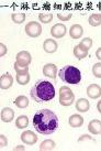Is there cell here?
<instances>
[{
    "mask_svg": "<svg viewBox=\"0 0 101 151\" xmlns=\"http://www.w3.org/2000/svg\"><path fill=\"white\" fill-rule=\"evenodd\" d=\"M25 33L30 38H38L42 34V27L38 21H30L25 25Z\"/></svg>",
    "mask_w": 101,
    "mask_h": 151,
    "instance_id": "5b68a950",
    "label": "cell"
},
{
    "mask_svg": "<svg viewBox=\"0 0 101 151\" xmlns=\"http://www.w3.org/2000/svg\"><path fill=\"white\" fill-rule=\"evenodd\" d=\"M20 139L22 140V142L25 145H29V146H33L38 142V136L31 130H24L21 134Z\"/></svg>",
    "mask_w": 101,
    "mask_h": 151,
    "instance_id": "8992f818",
    "label": "cell"
},
{
    "mask_svg": "<svg viewBox=\"0 0 101 151\" xmlns=\"http://www.w3.org/2000/svg\"><path fill=\"white\" fill-rule=\"evenodd\" d=\"M75 103V94L67 86H62L59 88V104L62 106H72Z\"/></svg>",
    "mask_w": 101,
    "mask_h": 151,
    "instance_id": "277c9868",
    "label": "cell"
},
{
    "mask_svg": "<svg viewBox=\"0 0 101 151\" xmlns=\"http://www.w3.org/2000/svg\"><path fill=\"white\" fill-rule=\"evenodd\" d=\"M43 75L48 77V78H56L57 75V67L53 63H47L43 67Z\"/></svg>",
    "mask_w": 101,
    "mask_h": 151,
    "instance_id": "9c48e42d",
    "label": "cell"
},
{
    "mask_svg": "<svg viewBox=\"0 0 101 151\" xmlns=\"http://www.w3.org/2000/svg\"><path fill=\"white\" fill-rule=\"evenodd\" d=\"M67 32V28L66 25L63 23H57L54 24L51 29V34L53 35V38L55 39H62L65 37V34Z\"/></svg>",
    "mask_w": 101,
    "mask_h": 151,
    "instance_id": "52a82bcc",
    "label": "cell"
},
{
    "mask_svg": "<svg viewBox=\"0 0 101 151\" xmlns=\"http://www.w3.org/2000/svg\"><path fill=\"white\" fill-rule=\"evenodd\" d=\"M33 127L38 134L48 136L58 129V117L50 109H41L33 117Z\"/></svg>",
    "mask_w": 101,
    "mask_h": 151,
    "instance_id": "6da1fadb",
    "label": "cell"
},
{
    "mask_svg": "<svg viewBox=\"0 0 101 151\" xmlns=\"http://www.w3.org/2000/svg\"><path fill=\"white\" fill-rule=\"evenodd\" d=\"M83 34H84V28L80 24H73L70 27V29H69V35H70V38L77 40V39L81 38Z\"/></svg>",
    "mask_w": 101,
    "mask_h": 151,
    "instance_id": "9a60e30c",
    "label": "cell"
},
{
    "mask_svg": "<svg viewBox=\"0 0 101 151\" xmlns=\"http://www.w3.org/2000/svg\"><path fill=\"white\" fill-rule=\"evenodd\" d=\"M97 109H98V111L101 114V101H98V104H97Z\"/></svg>",
    "mask_w": 101,
    "mask_h": 151,
    "instance_id": "836d02e7",
    "label": "cell"
},
{
    "mask_svg": "<svg viewBox=\"0 0 101 151\" xmlns=\"http://www.w3.org/2000/svg\"><path fill=\"white\" fill-rule=\"evenodd\" d=\"M0 47H1V53H0V56H4V55H6V53H7V46L4 45V43H1V44H0Z\"/></svg>",
    "mask_w": 101,
    "mask_h": 151,
    "instance_id": "4dcf8cb0",
    "label": "cell"
},
{
    "mask_svg": "<svg viewBox=\"0 0 101 151\" xmlns=\"http://www.w3.org/2000/svg\"><path fill=\"white\" fill-rule=\"evenodd\" d=\"M84 140H92V138H91L90 136H88V134H83V136L78 139V141H79V142L84 141Z\"/></svg>",
    "mask_w": 101,
    "mask_h": 151,
    "instance_id": "1f68e13d",
    "label": "cell"
},
{
    "mask_svg": "<svg viewBox=\"0 0 101 151\" xmlns=\"http://www.w3.org/2000/svg\"><path fill=\"white\" fill-rule=\"evenodd\" d=\"M87 95L91 99H97L101 96V87L98 84H91L87 87Z\"/></svg>",
    "mask_w": 101,
    "mask_h": 151,
    "instance_id": "7c38bea8",
    "label": "cell"
},
{
    "mask_svg": "<svg viewBox=\"0 0 101 151\" xmlns=\"http://www.w3.org/2000/svg\"><path fill=\"white\" fill-rule=\"evenodd\" d=\"M72 12H68V11H60V12L57 13V18L60 21H69L72 19Z\"/></svg>",
    "mask_w": 101,
    "mask_h": 151,
    "instance_id": "4316f807",
    "label": "cell"
},
{
    "mask_svg": "<svg viewBox=\"0 0 101 151\" xmlns=\"http://www.w3.org/2000/svg\"><path fill=\"white\" fill-rule=\"evenodd\" d=\"M96 58H97L99 61H101V47H99V49L96 51Z\"/></svg>",
    "mask_w": 101,
    "mask_h": 151,
    "instance_id": "d6a6232c",
    "label": "cell"
},
{
    "mask_svg": "<svg viewBox=\"0 0 101 151\" xmlns=\"http://www.w3.org/2000/svg\"><path fill=\"white\" fill-rule=\"evenodd\" d=\"M80 44H81L83 46H85V47L89 51V49L92 46L93 41H92V39H91V38H84V39H83V41L80 42Z\"/></svg>",
    "mask_w": 101,
    "mask_h": 151,
    "instance_id": "f1b7e54d",
    "label": "cell"
},
{
    "mask_svg": "<svg viewBox=\"0 0 101 151\" xmlns=\"http://www.w3.org/2000/svg\"><path fill=\"white\" fill-rule=\"evenodd\" d=\"M13 85V77L10 73L2 74L0 77V88L1 89H9Z\"/></svg>",
    "mask_w": 101,
    "mask_h": 151,
    "instance_id": "8fae6325",
    "label": "cell"
},
{
    "mask_svg": "<svg viewBox=\"0 0 101 151\" xmlns=\"http://www.w3.org/2000/svg\"><path fill=\"white\" fill-rule=\"evenodd\" d=\"M74 55H75L78 60H83L88 55V50L79 43V44H77V45L74 47Z\"/></svg>",
    "mask_w": 101,
    "mask_h": 151,
    "instance_id": "ac0fdd59",
    "label": "cell"
},
{
    "mask_svg": "<svg viewBox=\"0 0 101 151\" xmlns=\"http://www.w3.org/2000/svg\"><path fill=\"white\" fill-rule=\"evenodd\" d=\"M31 97L36 103H48L55 97L54 85L46 80L38 81L30 91Z\"/></svg>",
    "mask_w": 101,
    "mask_h": 151,
    "instance_id": "7a4b0ae2",
    "label": "cell"
},
{
    "mask_svg": "<svg viewBox=\"0 0 101 151\" xmlns=\"http://www.w3.org/2000/svg\"><path fill=\"white\" fill-rule=\"evenodd\" d=\"M55 147H56V143L52 140V139H46L44 140L41 146H40V151H51L54 150Z\"/></svg>",
    "mask_w": 101,
    "mask_h": 151,
    "instance_id": "44dd1931",
    "label": "cell"
},
{
    "mask_svg": "<svg viewBox=\"0 0 101 151\" xmlns=\"http://www.w3.org/2000/svg\"><path fill=\"white\" fill-rule=\"evenodd\" d=\"M0 118H1L2 122H11L13 120V118H14V110L12 108H10V107H4L1 110Z\"/></svg>",
    "mask_w": 101,
    "mask_h": 151,
    "instance_id": "4fadbf2b",
    "label": "cell"
},
{
    "mask_svg": "<svg viewBox=\"0 0 101 151\" xmlns=\"http://www.w3.org/2000/svg\"><path fill=\"white\" fill-rule=\"evenodd\" d=\"M14 150H25V148L23 147V146H18V147L16 148Z\"/></svg>",
    "mask_w": 101,
    "mask_h": 151,
    "instance_id": "e575fe53",
    "label": "cell"
},
{
    "mask_svg": "<svg viewBox=\"0 0 101 151\" xmlns=\"http://www.w3.org/2000/svg\"><path fill=\"white\" fill-rule=\"evenodd\" d=\"M92 75L97 78H101V62L93 64L92 66Z\"/></svg>",
    "mask_w": 101,
    "mask_h": 151,
    "instance_id": "83f0119b",
    "label": "cell"
},
{
    "mask_svg": "<svg viewBox=\"0 0 101 151\" xmlns=\"http://www.w3.org/2000/svg\"><path fill=\"white\" fill-rule=\"evenodd\" d=\"M16 59H17V63L21 64V65H25V66H29L31 62H32V56L30 54L28 51H21V52H19L16 56Z\"/></svg>",
    "mask_w": 101,
    "mask_h": 151,
    "instance_id": "ba28073f",
    "label": "cell"
},
{
    "mask_svg": "<svg viewBox=\"0 0 101 151\" xmlns=\"http://www.w3.org/2000/svg\"><path fill=\"white\" fill-rule=\"evenodd\" d=\"M16 80H17V83L19 85H26L28 83L30 82V74H22V75H17L16 77Z\"/></svg>",
    "mask_w": 101,
    "mask_h": 151,
    "instance_id": "484cf974",
    "label": "cell"
},
{
    "mask_svg": "<svg viewBox=\"0 0 101 151\" xmlns=\"http://www.w3.org/2000/svg\"><path fill=\"white\" fill-rule=\"evenodd\" d=\"M88 22L91 27H98L101 24V13H93L88 18Z\"/></svg>",
    "mask_w": 101,
    "mask_h": 151,
    "instance_id": "7402d4cb",
    "label": "cell"
},
{
    "mask_svg": "<svg viewBox=\"0 0 101 151\" xmlns=\"http://www.w3.org/2000/svg\"><path fill=\"white\" fill-rule=\"evenodd\" d=\"M14 71L17 73V75H22V74H28L29 73V66L21 65L19 63H14Z\"/></svg>",
    "mask_w": 101,
    "mask_h": 151,
    "instance_id": "603a6c76",
    "label": "cell"
},
{
    "mask_svg": "<svg viewBox=\"0 0 101 151\" xmlns=\"http://www.w3.org/2000/svg\"><path fill=\"white\" fill-rule=\"evenodd\" d=\"M88 130L92 134H101V122L99 119H93L88 124Z\"/></svg>",
    "mask_w": 101,
    "mask_h": 151,
    "instance_id": "e0dca14e",
    "label": "cell"
},
{
    "mask_svg": "<svg viewBox=\"0 0 101 151\" xmlns=\"http://www.w3.org/2000/svg\"><path fill=\"white\" fill-rule=\"evenodd\" d=\"M75 107L77 109V111H79V113H87L90 109V104H89V101L87 99L79 98L78 101H76Z\"/></svg>",
    "mask_w": 101,
    "mask_h": 151,
    "instance_id": "2e32d148",
    "label": "cell"
},
{
    "mask_svg": "<svg viewBox=\"0 0 101 151\" xmlns=\"http://www.w3.org/2000/svg\"><path fill=\"white\" fill-rule=\"evenodd\" d=\"M14 104L17 106L18 108H26L28 106H29V98L24 95H20V96H18L16 98V101H14Z\"/></svg>",
    "mask_w": 101,
    "mask_h": 151,
    "instance_id": "ffe728a7",
    "label": "cell"
},
{
    "mask_svg": "<svg viewBox=\"0 0 101 151\" xmlns=\"http://www.w3.org/2000/svg\"><path fill=\"white\" fill-rule=\"evenodd\" d=\"M38 20L41 23H50L52 20H53V14L52 13H40L38 14Z\"/></svg>",
    "mask_w": 101,
    "mask_h": 151,
    "instance_id": "d4e9b609",
    "label": "cell"
},
{
    "mask_svg": "<svg viewBox=\"0 0 101 151\" xmlns=\"http://www.w3.org/2000/svg\"><path fill=\"white\" fill-rule=\"evenodd\" d=\"M59 78L67 84H78L81 81V73L77 67L66 65L58 72Z\"/></svg>",
    "mask_w": 101,
    "mask_h": 151,
    "instance_id": "3957f363",
    "label": "cell"
},
{
    "mask_svg": "<svg viewBox=\"0 0 101 151\" xmlns=\"http://www.w3.org/2000/svg\"><path fill=\"white\" fill-rule=\"evenodd\" d=\"M11 20L16 24H21L25 21V14L24 13H12L11 14Z\"/></svg>",
    "mask_w": 101,
    "mask_h": 151,
    "instance_id": "cb8c5ba5",
    "label": "cell"
},
{
    "mask_svg": "<svg viewBox=\"0 0 101 151\" xmlns=\"http://www.w3.org/2000/svg\"><path fill=\"white\" fill-rule=\"evenodd\" d=\"M68 122H69V126L73 127V128H80V127L84 125L85 120L81 115H79V114H74V115H72L69 117Z\"/></svg>",
    "mask_w": 101,
    "mask_h": 151,
    "instance_id": "5bb4252c",
    "label": "cell"
},
{
    "mask_svg": "<svg viewBox=\"0 0 101 151\" xmlns=\"http://www.w3.org/2000/svg\"><path fill=\"white\" fill-rule=\"evenodd\" d=\"M57 49H58V44L54 39H46L43 43V50L48 54L55 53L57 51Z\"/></svg>",
    "mask_w": 101,
    "mask_h": 151,
    "instance_id": "30bf717a",
    "label": "cell"
},
{
    "mask_svg": "<svg viewBox=\"0 0 101 151\" xmlns=\"http://www.w3.org/2000/svg\"><path fill=\"white\" fill-rule=\"evenodd\" d=\"M8 145V140L4 134H0V147H7Z\"/></svg>",
    "mask_w": 101,
    "mask_h": 151,
    "instance_id": "f546056e",
    "label": "cell"
},
{
    "mask_svg": "<svg viewBox=\"0 0 101 151\" xmlns=\"http://www.w3.org/2000/svg\"><path fill=\"white\" fill-rule=\"evenodd\" d=\"M29 126V118L25 115H21L17 118L16 120V127L18 129H25L26 127Z\"/></svg>",
    "mask_w": 101,
    "mask_h": 151,
    "instance_id": "d6986e66",
    "label": "cell"
}]
</instances>
